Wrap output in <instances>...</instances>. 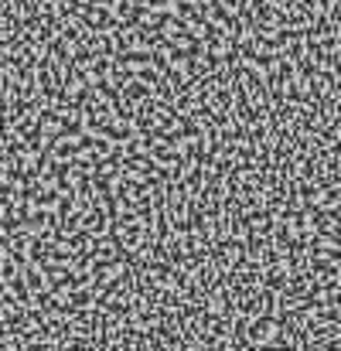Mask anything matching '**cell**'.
<instances>
[{
  "instance_id": "3",
  "label": "cell",
  "mask_w": 341,
  "mask_h": 351,
  "mask_svg": "<svg viewBox=\"0 0 341 351\" xmlns=\"http://www.w3.org/2000/svg\"><path fill=\"white\" fill-rule=\"evenodd\" d=\"M79 150H82L79 144H58V147H55V157H61V161H72Z\"/></svg>"
},
{
  "instance_id": "4",
  "label": "cell",
  "mask_w": 341,
  "mask_h": 351,
  "mask_svg": "<svg viewBox=\"0 0 341 351\" xmlns=\"http://www.w3.org/2000/svg\"><path fill=\"white\" fill-rule=\"evenodd\" d=\"M130 79H133V72H126V68H116V72H113V82H116V86L130 82Z\"/></svg>"
},
{
  "instance_id": "2",
  "label": "cell",
  "mask_w": 341,
  "mask_h": 351,
  "mask_svg": "<svg viewBox=\"0 0 341 351\" xmlns=\"http://www.w3.org/2000/svg\"><path fill=\"white\" fill-rule=\"evenodd\" d=\"M154 161L174 164V161H181V157H178V150H174V147H154Z\"/></svg>"
},
{
  "instance_id": "1",
  "label": "cell",
  "mask_w": 341,
  "mask_h": 351,
  "mask_svg": "<svg viewBox=\"0 0 341 351\" xmlns=\"http://www.w3.org/2000/svg\"><path fill=\"white\" fill-rule=\"evenodd\" d=\"M273 327H277V317L263 314L259 321H252V324H249V337H252V341H263V337L273 334Z\"/></svg>"
}]
</instances>
